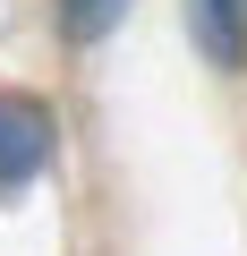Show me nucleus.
<instances>
[{
    "label": "nucleus",
    "instance_id": "1",
    "mask_svg": "<svg viewBox=\"0 0 247 256\" xmlns=\"http://www.w3.org/2000/svg\"><path fill=\"white\" fill-rule=\"evenodd\" d=\"M51 154H60L51 111H43L34 94H0V196L34 188V180L51 171Z\"/></svg>",
    "mask_w": 247,
    "mask_h": 256
},
{
    "label": "nucleus",
    "instance_id": "2",
    "mask_svg": "<svg viewBox=\"0 0 247 256\" xmlns=\"http://www.w3.org/2000/svg\"><path fill=\"white\" fill-rule=\"evenodd\" d=\"M188 26L213 68H247V0H188Z\"/></svg>",
    "mask_w": 247,
    "mask_h": 256
},
{
    "label": "nucleus",
    "instance_id": "3",
    "mask_svg": "<svg viewBox=\"0 0 247 256\" xmlns=\"http://www.w3.org/2000/svg\"><path fill=\"white\" fill-rule=\"evenodd\" d=\"M119 18H128V0H60V26H68L77 43H102Z\"/></svg>",
    "mask_w": 247,
    "mask_h": 256
}]
</instances>
